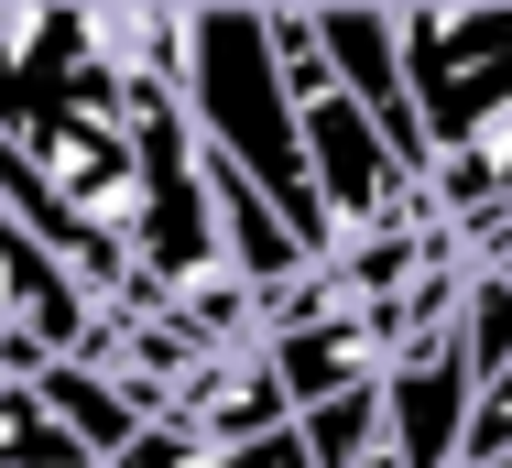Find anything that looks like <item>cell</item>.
Listing matches in <instances>:
<instances>
[{
	"instance_id": "1",
	"label": "cell",
	"mask_w": 512,
	"mask_h": 468,
	"mask_svg": "<svg viewBox=\"0 0 512 468\" xmlns=\"http://www.w3.org/2000/svg\"><path fill=\"white\" fill-rule=\"evenodd\" d=\"M393 33H404L425 153H447L469 120H491L512 98V0H425V11H393Z\"/></svg>"
},
{
	"instance_id": "2",
	"label": "cell",
	"mask_w": 512,
	"mask_h": 468,
	"mask_svg": "<svg viewBox=\"0 0 512 468\" xmlns=\"http://www.w3.org/2000/svg\"><path fill=\"white\" fill-rule=\"evenodd\" d=\"M469 414H480V371L458 349V327H425L382 371V447L404 468H458L469 458Z\"/></svg>"
},
{
	"instance_id": "3",
	"label": "cell",
	"mask_w": 512,
	"mask_h": 468,
	"mask_svg": "<svg viewBox=\"0 0 512 468\" xmlns=\"http://www.w3.org/2000/svg\"><path fill=\"white\" fill-rule=\"evenodd\" d=\"M99 294L66 273L33 229H11L0 218V360L11 371H33V360H88V338H99Z\"/></svg>"
},
{
	"instance_id": "4",
	"label": "cell",
	"mask_w": 512,
	"mask_h": 468,
	"mask_svg": "<svg viewBox=\"0 0 512 468\" xmlns=\"http://www.w3.org/2000/svg\"><path fill=\"white\" fill-rule=\"evenodd\" d=\"M306 33H316V66L360 98V109L382 120V142L425 175L436 153H425V120H414V88H404V33H393V11H382V0H349V11H306Z\"/></svg>"
},
{
	"instance_id": "5",
	"label": "cell",
	"mask_w": 512,
	"mask_h": 468,
	"mask_svg": "<svg viewBox=\"0 0 512 468\" xmlns=\"http://www.w3.org/2000/svg\"><path fill=\"white\" fill-rule=\"evenodd\" d=\"M33 392H44V414H55V425H66L99 468H120V447L153 425V414H142V403H131L99 360H33Z\"/></svg>"
},
{
	"instance_id": "6",
	"label": "cell",
	"mask_w": 512,
	"mask_h": 468,
	"mask_svg": "<svg viewBox=\"0 0 512 468\" xmlns=\"http://www.w3.org/2000/svg\"><path fill=\"white\" fill-rule=\"evenodd\" d=\"M0 468H99L55 414H44L33 371H0Z\"/></svg>"
},
{
	"instance_id": "7",
	"label": "cell",
	"mask_w": 512,
	"mask_h": 468,
	"mask_svg": "<svg viewBox=\"0 0 512 468\" xmlns=\"http://www.w3.org/2000/svg\"><path fill=\"white\" fill-rule=\"evenodd\" d=\"M447 327H458L469 371L491 381V371L512 360V283H502V273H469V283H458V305H447Z\"/></svg>"
},
{
	"instance_id": "8",
	"label": "cell",
	"mask_w": 512,
	"mask_h": 468,
	"mask_svg": "<svg viewBox=\"0 0 512 468\" xmlns=\"http://www.w3.org/2000/svg\"><path fill=\"white\" fill-rule=\"evenodd\" d=\"M458 251H469V273H502V283H512V207H502V218H480Z\"/></svg>"
}]
</instances>
